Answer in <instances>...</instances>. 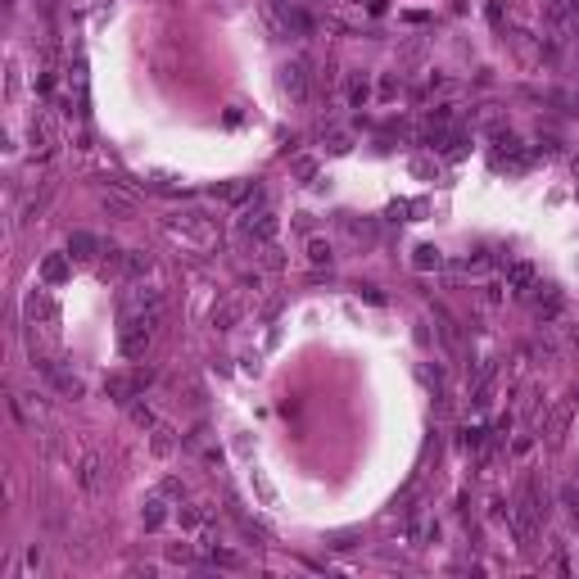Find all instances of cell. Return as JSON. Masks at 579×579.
<instances>
[{"label":"cell","mask_w":579,"mask_h":579,"mask_svg":"<svg viewBox=\"0 0 579 579\" xmlns=\"http://www.w3.org/2000/svg\"><path fill=\"white\" fill-rule=\"evenodd\" d=\"M150 267H154V258H150V254H141V249H122V263H118V272L127 276V281H141V276H150Z\"/></svg>","instance_id":"obj_13"},{"label":"cell","mask_w":579,"mask_h":579,"mask_svg":"<svg viewBox=\"0 0 579 579\" xmlns=\"http://www.w3.org/2000/svg\"><path fill=\"white\" fill-rule=\"evenodd\" d=\"M367 100H372V86H367L362 77H353V86H349V104H353V109H362Z\"/></svg>","instance_id":"obj_20"},{"label":"cell","mask_w":579,"mask_h":579,"mask_svg":"<svg viewBox=\"0 0 579 579\" xmlns=\"http://www.w3.org/2000/svg\"><path fill=\"white\" fill-rule=\"evenodd\" d=\"M122 317V330H118V349H122V358H145L150 353V344H154V330L163 317L158 313H118Z\"/></svg>","instance_id":"obj_2"},{"label":"cell","mask_w":579,"mask_h":579,"mask_svg":"<svg viewBox=\"0 0 579 579\" xmlns=\"http://www.w3.org/2000/svg\"><path fill=\"white\" fill-rule=\"evenodd\" d=\"M408 543H412V548L439 543V521H408Z\"/></svg>","instance_id":"obj_14"},{"label":"cell","mask_w":579,"mask_h":579,"mask_svg":"<svg viewBox=\"0 0 579 579\" xmlns=\"http://www.w3.org/2000/svg\"><path fill=\"white\" fill-rule=\"evenodd\" d=\"M349 150H353L349 136H330V154H349Z\"/></svg>","instance_id":"obj_27"},{"label":"cell","mask_w":579,"mask_h":579,"mask_svg":"<svg viewBox=\"0 0 579 579\" xmlns=\"http://www.w3.org/2000/svg\"><path fill=\"white\" fill-rule=\"evenodd\" d=\"M141 521H145V529H158V525H168V498L163 494H154L150 502L141 507Z\"/></svg>","instance_id":"obj_15"},{"label":"cell","mask_w":579,"mask_h":579,"mask_svg":"<svg viewBox=\"0 0 579 579\" xmlns=\"http://www.w3.org/2000/svg\"><path fill=\"white\" fill-rule=\"evenodd\" d=\"M131 421H136V426H150V430L158 426V421H154V412H150V408H131Z\"/></svg>","instance_id":"obj_24"},{"label":"cell","mask_w":579,"mask_h":579,"mask_svg":"<svg viewBox=\"0 0 579 579\" xmlns=\"http://www.w3.org/2000/svg\"><path fill=\"white\" fill-rule=\"evenodd\" d=\"M308 263H317V267H330V263H335V249H330L326 240H308Z\"/></svg>","instance_id":"obj_18"},{"label":"cell","mask_w":579,"mask_h":579,"mask_svg":"<svg viewBox=\"0 0 579 579\" xmlns=\"http://www.w3.org/2000/svg\"><path fill=\"white\" fill-rule=\"evenodd\" d=\"M534 286H539V272L529 263H507V290L516 294V299H525Z\"/></svg>","instance_id":"obj_11"},{"label":"cell","mask_w":579,"mask_h":579,"mask_svg":"<svg viewBox=\"0 0 579 579\" xmlns=\"http://www.w3.org/2000/svg\"><path fill=\"white\" fill-rule=\"evenodd\" d=\"M168 236H177L181 244H195V249H208V244H217V227L213 217L204 213V208H181V213H168Z\"/></svg>","instance_id":"obj_1"},{"label":"cell","mask_w":579,"mask_h":579,"mask_svg":"<svg viewBox=\"0 0 579 579\" xmlns=\"http://www.w3.org/2000/svg\"><path fill=\"white\" fill-rule=\"evenodd\" d=\"M443 263V258H439V249H435V244H421V249H416V258H412V267H416V272H430V267H439Z\"/></svg>","instance_id":"obj_19"},{"label":"cell","mask_w":579,"mask_h":579,"mask_svg":"<svg viewBox=\"0 0 579 579\" xmlns=\"http://www.w3.org/2000/svg\"><path fill=\"white\" fill-rule=\"evenodd\" d=\"M485 435H489L485 426H466V430H462V448H471V453H475L480 443H485Z\"/></svg>","instance_id":"obj_21"},{"label":"cell","mask_w":579,"mask_h":579,"mask_svg":"<svg viewBox=\"0 0 579 579\" xmlns=\"http://www.w3.org/2000/svg\"><path fill=\"white\" fill-rule=\"evenodd\" d=\"M344 231H349L353 240H362V244H372V240H376V222H358V217H344Z\"/></svg>","instance_id":"obj_17"},{"label":"cell","mask_w":579,"mask_h":579,"mask_svg":"<svg viewBox=\"0 0 579 579\" xmlns=\"http://www.w3.org/2000/svg\"><path fill=\"white\" fill-rule=\"evenodd\" d=\"M163 498H186V485H181V480H168V485H163Z\"/></svg>","instance_id":"obj_26"},{"label":"cell","mask_w":579,"mask_h":579,"mask_svg":"<svg viewBox=\"0 0 579 579\" xmlns=\"http://www.w3.org/2000/svg\"><path fill=\"white\" fill-rule=\"evenodd\" d=\"M281 91H286L294 104L308 100V64H303V59H294V64L281 68Z\"/></svg>","instance_id":"obj_7"},{"label":"cell","mask_w":579,"mask_h":579,"mask_svg":"<svg viewBox=\"0 0 579 579\" xmlns=\"http://www.w3.org/2000/svg\"><path fill=\"white\" fill-rule=\"evenodd\" d=\"M28 570H41V548H28Z\"/></svg>","instance_id":"obj_29"},{"label":"cell","mask_w":579,"mask_h":579,"mask_svg":"<svg viewBox=\"0 0 579 579\" xmlns=\"http://www.w3.org/2000/svg\"><path fill=\"white\" fill-rule=\"evenodd\" d=\"M172 448V430L168 426H154V453H168Z\"/></svg>","instance_id":"obj_23"},{"label":"cell","mask_w":579,"mask_h":579,"mask_svg":"<svg viewBox=\"0 0 579 579\" xmlns=\"http://www.w3.org/2000/svg\"><path fill=\"white\" fill-rule=\"evenodd\" d=\"M72 276V254H45L41 258V281L45 286H64Z\"/></svg>","instance_id":"obj_10"},{"label":"cell","mask_w":579,"mask_h":579,"mask_svg":"<svg viewBox=\"0 0 579 579\" xmlns=\"http://www.w3.org/2000/svg\"><path fill=\"white\" fill-rule=\"evenodd\" d=\"M104 208H109V213H131V204L118 200V195H104Z\"/></svg>","instance_id":"obj_25"},{"label":"cell","mask_w":579,"mask_h":579,"mask_svg":"<svg viewBox=\"0 0 579 579\" xmlns=\"http://www.w3.org/2000/svg\"><path fill=\"white\" fill-rule=\"evenodd\" d=\"M267 14L276 18L281 32H294V36H313V32H317V23L308 18L299 5H290V0H272V5H267Z\"/></svg>","instance_id":"obj_3"},{"label":"cell","mask_w":579,"mask_h":579,"mask_svg":"<svg viewBox=\"0 0 579 579\" xmlns=\"http://www.w3.org/2000/svg\"><path fill=\"white\" fill-rule=\"evenodd\" d=\"M77 485H82V494H100V489H104V458H100V453H82Z\"/></svg>","instance_id":"obj_6"},{"label":"cell","mask_w":579,"mask_h":579,"mask_svg":"<svg viewBox=\"0 0 579 579\" xmlns=\"http://www.w3.org/2000/svg\"><path fill=\"white\" fill-rule=\"evenodd\" d=\"M23 317H28V326H45V330H55L59 308H55V299H50V290H32L28 299H23Z\"/></svg>","instance_id":"obj_4"},{"label":"cell","mask_w":579,"mask_h":579,"mask_svg":"<svg viewBox=\"0 0 579 579\" xmlns=\"http://www.w3.org/2000/svg\"><path fill=\"white\" fill-rule=\"evenodd\" d=\"M208 521H213V512L200 507V502H186V507L177 512V525H181V529H204Z\"/></svg>","instance_id":"obj_16"},{"label":"cell","mask_w":579,"mask_h":579,"mask_svg":"<svg viewBox=\"0 0 579 579\" xmlns=\"http://www.w3.org/2000/svg\"><path fill=\"white\" fill-rule=\"evenodd\" d=\"M168 557H172V561H195V552H190L186 543H177V548H168Z\"/></svg>","instance_id":"obj_28"},{"label":"cell","mask_w":579,"mask_h":579,"mask_svg":"<svg viewBox=\"0 0 579 579\" xmlns=\"http://www.w3.org/2000/svg\"><path fill=\"white\" fill-rule=\"evenodd\" d=\"M145 385H150V372H131V376H109V380H104V394H109V399H114V403H131V399H136V394H141Z\"/></svg>","instance_id":"obj_5"},{"label":"cell","mask_w":579,"mask_h":579,"mask_svg":"<svg viewBox=\"0 0 579 579\" xmlns=\"http://www.w3.org/2000/svg\"><path fill=\"white\" fill-rule=\"evenodd\" d=\"M68 254H72V263H95V258L104 254V244L91 236V231H72L68 236Z\"/></svg>","instance_id":"obj_9"},{"label":"cell","mask_w":579,"mask_h":579,"mask_svg":"<svg viewBox=\"0 0 579 579\" xmlns=\"http://www.w3.org/2000/svg\"><path fill=\"white\" fill-rule=\"evenodd\" d=\"M41 376L50 380V385H55L59 394H64V399H82V394H86V385H82V380L72 376V372H64L59 362H41Z\"/></svg>","instance_id":"obj_8"},{"label":"cell","mask_w":579,"mask_h":579,"mask_svg":"<svg viewBox=\"0 0 579 579\" xmlns=\"http://www.w3.org/2000/svg\"><path fill=\"white\" fill-rule=\"evenodd\" d=\"M208 561L222 566V570H236V566H240V557H236L231 548H213V557H208Z\"/></svg>","instance_id":"obj_22"},{"label":"cell","mask_w":579,"mask_h":579,"mask_svg":"<svg viewBox=\"0 0 579 579\" xmlns=\"http://www.w3.org/2000/svg\"><path fill=\"white\" fill-rule=\"evenodd\" d=\"M529 294H534V313L543 317V322H557V317H561V294H557V286H534Z\"/></svg>","instance_id":"obj_12"}]
</instances>
